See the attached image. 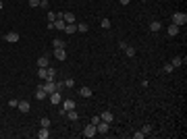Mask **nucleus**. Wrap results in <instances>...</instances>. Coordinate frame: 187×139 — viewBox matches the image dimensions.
Masks as SVG:
<instances>
[{
  "mask_svg": "<svg viewBox=\"0 0 187 139\" xmlns=\"http://www.w3.org/2000/svg\"><path fill=\"white\" fill-rule=\"evenodd\" d=\"M119 2H121V4H123V6H127V4H129V2H131V0H119Z\"/></svg>",
  "mask_w": 187,
  "mask_h": 139,
  "instance_id": "obj_36",
  "label": "nucleus"
},
{
  "mask_svg": "<svg viewBox=\"0 0 187 139\" xmlns=\"http://www.w3.org/2000/svg\"><path fill=\"white\" fill-rule=\"evenodd\" d=\"M48 93L44 89V83H38V89H36V100H46Z\"/></svg>",
  "mask_w": 187,
  "mask_h": 139,
  "instance_id": "obj_4",
  "label": "nucleus"
},
{
  "mask_svg": "<svg viewBox=\"0 0 187 139\" xmlns=\"http://www.w3.org/2000/svg\"><path fill=\"white\" fill-rule=\"evenodd\" d=\"M65 25H67V23H65L60 17H56V21L52 23V27H54V29H58V31H62V29H65Z\"/></svg>",
  "mask_w": 187,
  "mask_h": 139,
  "instance_id": "obj_9",
  "label": "nucleus"
},
{
  "mask_svg": "<svg viewBox=\"0 0 187 139\" xmlns=\"http://www.w3.org/2000/svg\"><path fill=\"white\" fill-rule=\"evenodd\" d=\"M4 40H6L8 44H17V42L21 40V35H19L17 31H8V33H4Z\"/></svg>",
  "mask_w": 187,
  "mask_h": 139,
  "instance_id": "obj_2",
  "label": "nucleus"
},
{
  "mask_svg": "<svg viewBox=\"0 0 187 139\" xmlns=\"http://www.w3.org/2000/svg\"><path fill=\"white\" fill-rule=\"evenodd\" d=\"M62 83H65V87H69V89H71V87H75V81H73V79H65Z\"/></svg>",
  "mask_w": 187,
  "mask_h": 139,
  "instance_id": "obj_27",
  "label": "nucleus"
},
{
  "mask_svg": "<svg viewBox=\"0 0 187 139\" xmlns=\"http://www.w3.org/2000/svg\"><path fill=\"white\" fill-rule=\"evenodd\" d=\"M100 25H102V29H110V25H112V23H110V19H106V17H104V19H100Z\"/></svg>",
  "mask_w": 187,
  "mask_h": 139,
  "instance_id": "obj_22",
  "label": "nucleus"
},
{
  "mask_svg": "<svg viewBox=\"0 0 187 139\" xmlns=\"http://www.w3.org/2000/svg\"><path fill=\"white\" fill-rule=\"evenodd\" d=\"M141 2H148V0H141Z\"/></svg>",
  "mask_w": 187,
  "mask_h": 139,
  "instance_id": "obj_38",
  "label": "nucleus"
},
{
  "mask_svg": "<svg viewBox=\"0 0 187 139\" xmlns=\"http://www.w3.org/2000/svg\"><path fill=\"white\" fill-rule=\"evenodd\" d=\"M62 31H67V33H75V31H77V23H67Z\"/></svg>",
  "mask_w": 187,
  "mask_h": 139,
  "instance_id": "obj_14",
  "label": "nucleus"
},
{
  "mask_svg": "<svg viewBox=\"0 0 187 139\" xmlns=\"http://www.w3.org/2000/svg\"><path fill=\"white\" fill-rule=\"evenodd\" d=\"M119 48H121V50H125V48H127V42H123V40H121V42H119Z\"/></svg>",
  "mask_w": 187,
  "mask_h": 139,
  "instance_id": "obj_35",
  "label": "nucleus"
},
{
  "mask_svg": "<svg viewBox=\"0 0 187 139\" xmlns=\"http://www.w3.org/2000/svg\"><path fill=\"white\" fill-rule=\"evenodd\" d=\"M46 17H48V23H54V21H56V13H52V10L48 13Z\"/></svg>",
  "mask_w": 187,
  "mask_h": 139,
  "instance_id": "obj_28",
  "label": "nucleus"
},
{
  "mask_svg": "<svg viewBox=\"0 0 187 139\" xmlns=\"http://www.w3.org/2000/svg\"><path fill=\"white\" fill-rule=\"evenodd\" d=\"M83 135H85V137H94V135H98V131H96V125H92V123H90V125L83 129Z\"/></svg>",
  "mask_w": 187,
  "mask_h": 139,
  "instance_id": "obj_6",
  "label": "nucleus"
},
{
  "mask_svg": "<svg viewBox=\"0 0 187 139\" xmlns=\"http://www.w3.org/2000/svg\"><path fill=\"white\" fill-rule=\"evenodd\" d=\"M108 129H110V123H106V121H100V123L96 125V131H98L100 135H104V133H108Z\"/></svg>",
  "mask_w": 187,
  "mask_h": 139,
  "instance_id": "obj_3",
  "label": "nucleus"
},
{
  "mask_svg": "<svg viewBox=\"0 0 187 139\" xmlns=\"http://www.w3.org/2000/svg\"><path fill=\"white\" fill-rule=\"evenodd\" d=\"M125 54H127L129 58H133V56L137 54V50H135V48H133V46H127V48H125Z\"/></svg>",
  "mask_w": 187,
  "mask_h": 139,
  "instance_id": "obj_20",
  "label": "nucleus"
},
{
  "mask_svg": "<svg viewBox=\"0 0 187 139\" xmlns=\"http://www.w3.org/2000/svg\"><path fill=\"white\" fill-rule=\"evenodd\" d=\"M100 121H102V118H100V116H92V121H90V123H92V125H98V123H100Z\"/></svg>",
  "mask_w": 187,
  "mask_h": 139,
  "instance_id": "obj_34",
  "label": "nucleus"
},
{
  "mask_svg": "<svg viewBox=\"0 0 187 139\" xmlns=\"http://www.w3.org/2000/svg\"><path fill=\"white\" fill-rule=\"evenodd\" d=\"M141 131H143V135H150V133H152V127H150V125H145Z\"/></svg>",
  "mask_w": 187,
  "mask_h": 139,
  "instance_id": "obj_32",
  "label": "nucleus"
},
{
  "mask_svg": "<svg viewBox=\"0 0 187 139\" xmlns=\"http://www.w3.org/2000/svg\"><path fill=\"white\" fill-rule=\"evenodd\" d=\"M17 108H19L21 112H29V108H31V106H29V102H27V100H19V106H17Z\"/></svg>",
  "mask_w": 187,
  "mask_h": 139,
  "instance_id": "obj_11",
  "label": "nucleus"
},
{
  "mask_svg": "<svg viewBox=\"0 0 187 139\" xmlns=\"http://www.w3.org/2000/svg\"><path fill=\"white\" fill-rule=\"evenodd\" d=\"M40 127H50V118H48V116H44V118L40 121Z\"/></svg>",
  "mask_w": 187,
  "mask_h": 139,
  "instance_id": "obj_29",
  "label": "nucleus"
},
{
  "mask_svg": "<svg viewBox=\"0 0 187 139\" xmlns=\"http://www.w3.org/2000/svg\"><path fill=\"white\" fill-rule=\"evenodd\" d=\"M100 118H102V121H106V123H112V121H114V114H112L110 110H106V112H102V114H100Z\"/></svg>",
  "mask_w": 187,
  "mask_h": 139,
  "instance_id": "obj_12",
  "label": "nucleus"
},
{
  "mask_svg": "<svg viewBox=\"0 0 187 139\" xmlns=\"http://www.w3.org/2000/svg\"><path fill=\"white\" fill-rule=\"evenodd\" d=\"M60 93H62V92H52V93H50V102H52V104H60V100H62Z\"/></svg>",
  "mask_w": 187,
  "mask_h": 139,
  "instance_id": "obj_8",
  "label": "nucleus"
},
{
  "mask_svg": "<svg viewBox=\"0 0 187 139\" xmlns=\"http://www.w3.org/2000/svg\"><path fill=\"white\" fill-rule=\"evenodd\" d=\"M133 137H135V139H143L145 135H143V131H135V133H133Z\"/></svg>",
  "mask_w": 187,
  "mask_h": 139,
  "instance_id": "obj_33",
  "label": "nucleus"
},
{
  "mask_svg": "<svg viewBox=\"0 0 187 139\" xmlns=\"http://www.w3.org/2000/svg\"><path fill=\"white\" fill-rule=\"evenodd\" d=\"M38 137H40V139H48V137H50V127H40Z\"/></svg>",
  "mask_w": 187,
  "mask_h": 139,
  "instance_id": "obj_7",
  "label": "nucleus"
},
{
  "mask_svg": "<svg viewBox=\"0 0 187 139\" xmlns=\"http://www.w3.org/2000/svg\"><path fill=\"white\" fill-rule=\"evenodd\" d=\"M79 95H81V98H90V95H92V87H85V85H83V87L79 89Z\"/></svg>",
  "mask_w": 187,
  "mask_h": 139,
  "instance_id": "obj_17",
  "label": "nucleus"
},
{
  "mask_svg": "<svg viewBox=\"0 0 187 139\" xmlns=\"http://www.w3.org/2000/svg\"><path fill=\"white\" fill-rule=\"evenodd\" d=\"M67 118H69V121H73V123H75V121H77V118H79V114H77V110H75V108H73V110H67Z\"/></svg>",
  "mask_w": 187,
  "mask_h": 139,
  "instance_id": "obj_15",
  "label": "nucleus"
},
{
  "mask_svg": "<svg viewBox=\"0 0 187 139\" xmlns=\"http://www.w3.org/2000/svg\"><path fill=\"white\" fill-rule=\"evenodd\" d=\"M183 62H185V58H183V56H175V58L171 60V64H173V67H181Z\"/></svg>",
  "mask_w": 187,
  "mask_h": 139,
  "instance_id": "obj_18",
  "label": "nucleus"
},
{
  "mask_svg": "<svg viewBox=\"0 0 187 139\" xmlns=\"http://www.w3.org/2000/svg\"><path fill=\"white\" fill-rule=\"evenodd\" d=\"M62 108H65V110H73V108H75V102H73V100H65V102H62Z\"/></svg>",
  "mask_w": 187,
  "mask_h": 139,
  "instance_id": "obj_19",
  "label": "nucleus"
},
{
  "mask_svg": "<svg viewBox=\"0 0 187 139\" xmlns=\"http://www.w3.org/2000/svg\"><path fill=\"white\" fill-rule=\"evenodd\" d=\"M48 62H50V60H48V56H46V54L38 58V67H48Z\"/></svg>",
  "mask_w": 187,
  "mask_h": 139,
  "instance_id": "obj_21",
  "label": "nucleus"
},
{
  "mask_svg": "<svg viewBox=\"0 0 187 139\" xmlns=\"http://www.w3.org/2000/svg\"><path fill=\"white\" fill-rule=\"evenodd\" d=\"M52 46H54V48H65V42H62L60 38H56V40L52 42Z\"/></svg>",
  "mask_w": 187,
  "mask_h": 139,
  "instance_id": "obj_25",
  "label": "nucleus"
},
{
  "mask_svg": "<svg viewBox=\"0 0 187 139\" xmlns=\"http://www.w3.org/2000/svg\"><path fill=\"white\" fill-rule=\"evenodd\" d=\"M173 69H175V67H173L171 62H166V64L162 67V71H164V73H173Z\"/></svg>",
  "mask_w": 187,
  "mask_h": 139,
  "instance_id": "obj_26",
  "label": "nucleus"
},
{
  "mask_svg": "<svg viewBox=\"0 0 187 139\" xmlns=\"http://www.w3.org/2000/svg\"><path fill=\"white\" fill-rule=\"evenodd\" d=\"M162 29V23L160 21H150V31L152 33H156V31H160Z\"/></svg>",
  "mask_w": 187,
  "mask_h": 139,
  "instance_id": "obj_10",
  "label": "nucleus"
},
{
  "mask_svg": "<svg viewBox=\"0 0 187 139\" xmlns=\"http://www.w3.org/2000/svg\"><path fill=\"white\" fill-rule=\"evenodd\" d=\"M88 29H90V25H88V23H77V31H79V33H85Z\"/></svg>",
  "mask_w": 187,
  "mask_h": 139,
  "instance_id": "obj_23",
  "label": "nucleus"
},
{
  "mask_svg": "<svg viewBox=\"0 0 187 139\" xmlns=\"http://www.w3.org/2000/svg\"><path fill=\"white\" fill-rule=\"evenodd\" d=\"M2 8H4V2H2V0H0V10H2Z\"/></svg>",
  "mask_w": 187,
  "mask_h": 139,
  "instance_id": "obj_37",
  "label": "nucleus"
},
{
  "mask_svg": "<svg viewBox=\"0 0 187 139\" xmlns=\"http://www.w3.org/2000/svg\"><path fill=\"white\" fill-rule=\"evenodd\" d=\"M8 106H10V108H17V106H19V100H8Z\"/></svg>",
  "mask_w": 187,
  "mask_h": 139,
  "instance_id": "obj_31",
  "label": "nucleus"
},
{
  "mask_svg": "<svg viewBox=\"0 0 187 139\" xmlns=\"http://www.w3.org/2000/svg\"><path fill=\"white\" fill-rule=\"evenodd\" d=\"M54 77H56V69L48 67V77H46V79H52V81H54Z\"/></svg>",
  "mask_w": 187,
  "mask_h": 139,
  "instance_id": "obj_24",
  "label": "nucleus"
},
{
  "mask_svg": "<svg viewBox=\"0 0 187 139\" xmlns=\"http://www.w3.org/2000/svg\"><path fill=\"white\" fill-rule=\"evenodd\" d=\"M54 58L56 60H67V52H65V48H54Z\"/></svg>",
  "mask_w": 187,
  "mask_h": 139,
  "instance_id": "obj_5",
  "label": "nucleus"
},
{
  "mask_svg": "<svg viewBox=\"0 0 187 139\" xmlns=\"http://www.w3.org/2000/svg\"><path fill=\"white\" fill-rule=\"evenodd\" d=\"M27 2H29V6H31V8H36V6H40V2H42V0H27Z\"/></svg>",
  "mask_w": 187,
  "mask_h": 139,
  "instance_id": "obj_30",
  "label": "nucleus"
},
{
  "mask_svg": "<svg viewBox=\"0 0 187 139\" xmlns=\"http://www.w3.org/2000/svg\"><path fill=\"white\" fill-rule=\"evenodd\" d=\"M179 29H181V27H177V25H168L166 33H168L171 38H175V35H179Z\"/></svg>",
  "mask_w": 187,
  "mask_h": 139,
  "instance_id": "obj_13",
  "label": "nucleus"
},
{
  "mask_svg": "<svg viewBox=\"0 0 187 139\" xmlns=\"http://www.w3.org/2000/svg\"><path fill=\"white\" fill-rule=\"evenodd\" d=\"M185 23H187V15H185V13H175V15H173V25L183 27Z\"/></svg>",
  "mask_w": 187,
  "mask_h": 139,
  "instance_id": "obj_1",
  "label": "nucleus"
},
{
  "mask_svg": "<svg viewBox=\"0 0 187 139\" xmlns=\"http://www.w3.org/2000/svg\"><path fill=\"white\" fill-rule=\"evenodd\" d=\"M38 77L46 81V77H48V67H40V69H38Z\"/></svg>",
  "mask_w": 187,
  "mask_h": 139,
  "instance_id": "obj_16",
  "label": "nucleus"
}]
</instances>
